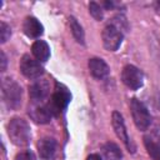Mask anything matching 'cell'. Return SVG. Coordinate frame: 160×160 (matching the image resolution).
<instances>
[{"label": "cell", "mask_w": 160, "mask_h": 160, "mask_svg": "<svg viewBox=\"0 0 160 160\" xmlns=\"http://www.w3.org/2000/svg\"><path fill=\"white\" fill-rule=\"evenodd\" d=\"M8 134L11 142L16 146H26L30 142L31 132L29 124L21 118H12L8 125Z\"/></svg>", "instance_id": "6da1fadb"}, {"label": "cell", "mask_w": 160, "mask_h": 160, "mask_svg": "<svg viewBox=\"0 0 160 160\" xmlns=\"http://www.w3.org/2000/svg\"><path fill=\"white\" fill-rule=\"evenodd\" d=\"M21 86L10 78H6L1 82V96L4 104L9 109H18L21 104Z\"/></svg>", "instance_id": "7a4b0ae2"}, {"label": "cell", "mask_w": 160, "mask_h": 160, "mask_svg": "<svg viewBox=\"0 0 160 160\" xmlns=\"http://www.w3.org/2000/svg\"><path fill=\"white\" fill-rule=\"evenodd\" d=\"M70 100H71V94L68 90V88L56 82L55 89L50 96V100L46 104H48V108L50 109L52 116H56L68 106Z\"/></svg>", "instance_id": "3957f363"}, {"label": "cell", "mask_w": 160, "mask_h": 160, "mask_svg": "<svg viewBox=\"0 0 160 160\" xmlns=\"http://www.w3.org/2000/svg\"><path fill=\"white\" fill-rule=\"evenodd\" d=\"M130 111H131V116L135 126L139 130L145 131L151 124V116L148 108L140 100L134 98L130 100Z\"/></svg>", "instance_id": "277c9868"}, {"label": "cell", "mask_w": 160, "mask_h": 160, "mask_svg": "<svg viewBox=\"0 0 160 160\" xmlns=\"http://www.w3.org/2000/svg\"><path fill=\"white\" fill-rule=\"evenodd\" d=\"M102 38V44L104 48L109 51H116L119 49V46L121 45L122 41V31L116 28L115 25H112L111 22H109L101 34Z\"/></svg>", "instance_id": "5b68a950"}, {"label": "cell", "mask_w": 160, "mask_h": 160, "mask_svg": "<svg viewBox=\"0 0 160 160\" xmlns=\"http://www.w3.org/2000/svg\"><path fill=\"white\" fill-rule=\"evenodd\" d=\"M121 80L129 89L138 90L142 86L144 75L139 68H136L134 65H126V66H124V69L121 71Z\"/></svg>", "instance_id": "8992f818"}, {"label": "cell", "mask_w": 160, "mask_h": 160, "mask_svg": "<svg viewBox=\"0 0 160 160\" xmlns=\"http://www.w3.org/2000/svg\"><path fill=\"white\" fill-rule=\"evenodd\" d=\"M20 71L28 79H39L44 74V68L39 60L30 55H24L20 60Z\"/></svg>", "instance_id": "52a82bcc"}, {"label": "cell", "mask_w": 160, "mask_h": 160, "mask_svg": "<svg viewBox=\"0 0 160 160\" xmlns=\"http://www.w3.org/2000/svg\"><path fill=\"white\" fill-rule=\"evenodd\" d=\"M111 124H112V128H114V131L116 134V136L124 142V145L126 146V149L131 152L135 151V146L132 144V141L130 140L129 135H128V131H126V128H125V124H124V119L121 116V114L119 111H114L112 115H111Z\"/></svg>", "instance_id": "ba28073f"}, {"label": "cell", "mask_w": 160, "mask_h": 160, "mask_svg": "<svg viewBox=\"0 0 160 160\" xmlns=\"http://www.w3.org/2000/svg\"><path fill=\"white\" fill-rule=\"evenodd\" d=\"M50 85L45 79H38L29 86V96L31 102H44V100L49 96Z\"/></svg>", "instance_id": "9c48e42d"}, {"label": "cell", "mask_w": 160, "mask_h": 160, "mask_svg": "<svg viewBox=\"0 0 160 160\" xmlns=\"http://www.w3.org/2000/svg\"><path fill=\"white\" fill-rule=\"evenodd\" d=\"M29 116L36 122V124H48L52 114L50 109L48 108V104L44 102H31L29 106Z\"/></svg>", "instance_id": "30bf717a"}, {"label": "cell", "mask_w": 160, "mask_h": 160, "mask_svg": "<svg viewBox=\"0 0 160 160\" xmlns=\"http://www.w3.org/2000/svg\"><path fill=\"white\" fill-rule=\"evenodd\" d=\"M38 151L41 160H52L56 151V140L50 136L41 138L38 141Z\"/></svg>", "instance_id": "8fae6325"}, {"label": "cell", "mask_w": 160, "mask_h": 160, "mask_svg": "<svg viewBox=\"0 0 160 160\" xmlns=\"http://www.w3.org/2000/svg\"><path fill=\"white\" fill-rule=\"evenodd\" d=\"M88 66H89V71L90 74L95 78V79H104L109 75L110 72V69L108 66V64L102 60V59H99V58H92L89 60L88 62Z\"/></svg>", "instance_id": "7c38bea8"}, {"label": "cell", "mask_w": 160, "mask_h": 160, "mask_svg": "<svg viewBox=\"0 0 160 160\" xmlns=\"http://www.w3.org/2000/svg\"><path fill=\"white\" fill-rule=\"evenodd\" d=\"M22 31L26 36L29 38H39L42 35L44 32V28L41 25V22L36 19V18H32V16H28L25 20H24V24H22Z\"/></svg>", "instance_id": "4fadbf2b"}, {"label": "cell", "mask_w": 160, "mask_h": 160, "mask_svg": "<svg viewBox=\"0 0 160 160\" xmlns=\"http://www.w3.org/2000/svg\"><path fill=\"white\" fill-rule=\"evenodd\" d=\"M31 52L39 61H46L50 56V48L44 40H36L31 46Z\"/></svg>", "instance_id": "5bb4252c"}, {"label": "cell", "mask_w": 160, "mask_h": 160, "mask_svg": "<svg viewBox=\"0 0 160 160\" xmlns=\"http://www.w3.org/2000/svg\"><path fill=\"white\" fill-rule=\"evenodd\" d=\"M101 150H102V154L106 160H120L122 158V152L115 142L109 141V142L104 144Z\"/></svg>", "instance_id": "9a60e30c"}, {"label": "cell", "mask_w": 160, "mask_h": 160, "mask_svg": "<svg viewBox=\"0 0 160 160\" xmlns=\"http://www.w3.org/2000/svg\"><path fill=\"white\" fill-rule=\"evenodd\" d=\"M69 25H70V30H71V34L74 36V39L84 45L85 44V34H84V30H82V26L78 22V20L74 18V16H70L69 18Z\"/></svg>", "instance_id": "2e32d148"}, {"label": "cell", "mask_w": 160, "mask_h": 160, "mask_svg": "<svg viewBox=\"0 0 160 160\" xmlns=\"http://www.w3.org/2000/svg\"><path fill=\"white\" fill-rule=\"evenodd\" d=\"M144 145L146 148L148 154L152 160H160V144L156 142L154 139L145 136L144 138Z\"/></svg>", "instance_id": "e0dca14e"}, {"label": "cell", "mask_w": 160, "mask_h": 160, "mask_svg": "<svg viewBox=\"0 0 160 160\" xmlns=\"http://www.w3.org/2000/svg\"><path fill=\"white\" fill-rule=\"evenodd\" d=\"M89 12H90V15H91L95 20H98V21L102 20V18H104V10H102L101 5H99V4L95 2V1H91V2L89 4Z\"/></svg>", "instance_id": "ac0fdd59"}, {"label": "cell", "mask_w": 160, "mask_h": 160, "mask_svg": "<svg viewBox=\"0 0 160 160\" xmlns=\"http://www.w3.org/2000/svg\"><path fill=\"white\" fill-rule=\"evenodd\" d=\"M10 36H11V29H10V26L6 22L1 21L0 22V41L2 44L6 42Z\"/></svg>", "instance_id": "d6986e66"}, {"label": "cell", "mask_w": 160, "mask_h": 160, "mask_svg": "<svg viewBox=\"0 0 160 160\" xmlns=\"http://www.w3.org/2000/svg\"><path fill=\"white\" fill-rule=\"evenodd\" d=\"M15 160H36V158L30 150H25V151L19 152L15 156Z\"/></svg>", "instance_id": "ffe728a7"}, {"label": "cell", "mask_w": 160, "mask_h": 160, "mask_svg": "<svg viewBox=\"0 0 160 160\" xmlns=\"http://www.w3.org/2000/svg\"><path fill=\"white\" fill-rule=\"evenodd\" d=\"M0 61H1L0 70H1V71H5V69H6V56H5L4 51H1V52H0Z\"/></svg>", "instance_id": "44dd1931"}, {"label": "cell", "mask_w": 160, "mask_h": 160, "mask_svg": "<svg viewBox=\"0 0 160 160\" xmlns=\"http://www.w3.org/2000/svg\"><path fill=\"white\" fill-rule=\"evenodd\" d=\"M86 160H102V159H101V156L99 154H90L86 158Z\"/></svg>", "instance_id": "7402d4cb"}, {"label": "cell", "mask_w": 160, "mask_h": 160, "mask_svg": "<svg viewBox=\"0 0 160 160\" xmlns=\"http://www.w3.org/2000/svg\"><path fill=\"white\" fill-rule=\"evenodd\" d=\"M155 11H156L158 15H160V0L155 2Z\"/></svg>", "instance_id": "603a6c76"}]
</instances>
